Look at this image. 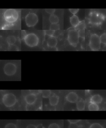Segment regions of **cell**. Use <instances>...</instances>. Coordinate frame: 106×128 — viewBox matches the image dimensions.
<instances>
[{
  "label": "cell",
  "mask_w": 106,
  "mask_h": 128,
  "mask_svg": "<svg viewBox=\"0 0 106 128\" xmlns=\"http://www.w3.org/2000/svg\"><path fill=\"white\" fill-rule=\"evenodd\" d=\"M105 16L101 13L97 12H92L89 15V23L93 25L99 26L103 23Z\"/></svg>",
  "instance_id": "1"
},
{
  "label": "cell",
  "mask_w": 106,
  "mask_h": 128,
  "mask_svg": "<svg viewBox=\"0 0 106 128\" xmlns=\"http://www.w3.org/2000/svg\"><path fill=\"white\" fill-rule=\"evenodd\" d=\"M3 18L7 22L10 24L13 23L18 20V13L15 9H7L4 12Z\"/></svg>",
  "instance_id": "2"
},
{
  "label": "cell",
  "mask_w": 106,
  "mask_h": 128,
  "mask_svg": "<svg viewBox=\"0 0 106 128\" xmlns=\"http://www.w3.org/2000/svg\"><path fill=\"white\" fill-rule=\"evenodd\" d=\"M89 46L91 50L98 51L101 48V43L100 37L95 34L91 35L89 40Z\"/></svg>",
  "instance_id": "3"
},
{
  "label": "cell",
  "mask_w": 106,
  "mask_h": 128,
  "mask_svg": "<svg viewBox=\"0 0 106 128\" xmlns=\"http://www.w3.org/2000/svg\"><path fill=\"white\" fill-rule=\"evenodd\" d=\"M79 38L80 36L77 30L75 29L69 30L68 34V40L71 45L76 47L79 42Z\"/></svg>",
  "instance_id": "4"
},
{
  "label": "cell",
  "mask_w": 106,
  "mask_h": 128,
  "mask_svg": "<svg viewBox=\"0 0 106 128\" xmlns=\"http://www.w3.org/2000/svg\"><path fill=\"white\" fill-rule=\"evenodd\" d=\"M24 40L25 44L30 47L36 46L39 42V38L36 34L33 33L25 35L24 37Z\"/></svg>",
  "instance_id": "5"
},
{
  "label": "cell",
  "mask_w": 106,
  "mask_h": 128,
  "mask_svg": "<svg viewBox=\"0 0 106 128\" xmlns=\"http://www.w3.org/2000/svg\"><path fill=\"white\" fill-rule=\"evenodd\" d=\"M2 102L7 107L14 106L17 102L16 97L12 93H8L4 95L2 98Z\"/></svg>",
  "instance_id": "6"
},
{
  "label": "cell",
  "mask_w": 106,
  "mask_h": 128,
  "mask_svg": "<svg viewBox=\"0 0 106 128\" xmlns=\"http://www.w3.org/2000/svg\"><path fill=\"white\" fill-rule=\"evenodd\" d=\"M25 23L28 27H31L35 26L38 22V18L36 14L33 13H30L25 17Z\"/></svg>",
  "instance_id": "7"
},
{
  "label": "cell",
  "mask_w": 106,
  "mask_h": 128,
  "mask_svg": "<svg viewBox=\"0 0 106 128\" xmlns=\"http://www.w3.org/2000/svg\"><path fill=\"white\" fill-rule=\"evenodd\" d=\"M3 71L6 75L8 76L14 75L17 72L16 66L13 63H7L4 66Z\"/></svg>",
  "instance_id": "8"
},
{
  "label": "cell",
  "mask_w": 106,
  "mask_h": 128,
  "mask_svg": "<svg viewBox=\"0 0 106 128\" xmlns=\"http://www.w3.org/2000/svg\"><path fill=\"white\" fill-rule=\"evenodd\" d=\"M68 102L71 103H77L78 100V96L77 94L74 92L69 93L66 97Z\"/></svg>",
  "instance_id": "9"
},
{
  "label": "cell",
  "mask_w": 106,
  "mask_h": 128,
  "mask_svg": "<svg viewBox=\"0 0 106 128\" xmlns=\"http://www.w3.org/2000/svg\"><path fill=\"white\" fill-rule=\"evenodd\" d=\"M36 96L35 94L30 93L27 95L25 98V102L28 105H33L36 101Z\"/></svg>",
  "instance_id": "10"
},
{
  "label": "cell",
  "mask_w": 106,
  "mask_h": 128,
  "mask_svg": "<svg viewBox=\"0 0 106 128\" xmlns=\"http://www.w3.org/2000/svg\"><path fill=\"white\" fill-rule=\"evenodd\" d=\"M57 40L55 37H49V38L47 40V45L49 47L53 48H55L57 44Z\"/></svg>",
  "instance_id": "11"
},
{
  "label": "cell",
  "mask_w": 106,
  "mask_h": 128,
  "mask_svg": "<svg viewBox=\"0 0 106 128\" xmlns=\"http://www.w3.org/2000/svg\"><path fill=\"white\" fill-rule=\"evenodd\" d=\"M103 98L100 94H95L91 97L90 99V103L100 104L102 102Z\"/></svg>",
  "instance_id": "12"
},
{
  "label": "cell",
  "mask_w": 106,
  "mask_h": 128,
  "mask_svg": "<svg viewBox=\"0 0 106 128\" xmlns=\"http://www.w3.org/2000/svg\"><path fill=\"white\" fill-rule=\"evenodd\" d=\"M59 100V97L56 94L51 96L49 98V102L51 106L57 105Z\"/></svg>",
  "instance_id": "13"
},
{
  "label": "cell",
  "mask_w": 106,
  "mask_h": 128,
  "mask_svg": "<svg viewBox=\"0 0 106 128\" xmlns=\"http://www.w3.org/2000/svg\"><path fill=\"white\" fill-rule=\"evenodd\" d=\"M85 104L84 100L81 99L77 101L76 103V108L77 110L82 111L85 110Z\"/></svg>",
  "instance_id": "14"
},
{
  "label": "cell",
  "mask_w": 106,
  "mask_h": 128,
  "mask_svg": "<svg viewBox=\"0 0 106 128\" xmlns=\"http://www.w3.org/2000/svg\"><path fill=\"white\" fill-rule=\"evenodd\" d=\"M70 23L72 26L75 27L77 26L80 23V21L77 16L73 15L70 18Z\"/></svg>",
  "instance_id": "15"
},
{
  "label": "cell",
  "mask_w": 106,
  "mask_h": 128,
  "mask_svg": "<svg viewBox=\"0 0 106 128\" xmlns=\"http://www.w3.org/2000/svg\"><path fill=\"white\" fill-rule=\"evenodd\" d=\"M6 42L9 45H12L16 42V38L14 36H8L6 38Z\"/></svg>",
  "instance_id": "16"
},
{
  "label": "cell",
  "mask_w": 106,
  "mask_h": 128,
  "mask_svg": "<svg viewBox=\"0 0 106 128\" xmlns=\"http://www.w3.org/2000/svg\"><path fill=\"white\" fill-rule=\"evenodd\" d=\"M90 111H98L100 110V107L98 104L95 103H90L88 107Z\"/></svg>",
  "instance_id": "17"
},
{
  "label": "cell",
  "mask_w": 106,
  "mask_h": 128,
  "mask_svg": "<svg viewBox=\"0 0 106 128\" xmlns=\"http://www.w3.org/2000/svg\"><path fill=\"white\" fill-rule=\"evenodd\" d=\"M49 20L51 24H56L59 23V19L57 16L52 14L49 16Z\"/></svg>",
  "instance_id": "18"
},
{
  "label": "cell",
  "mask_w": 106,
  "mask_h": 128,
  "mask_svg": "<svg viewBox=\"0 0 106 128\" xmlns=\"http://www.w3.org/2000/svg\"><path fill=\"white\" fill-rule=\"evenodd\" d=\"M85 24L84 21H82L80 22L78 25L77 26L75 27V30H85Z\"/></svg>",
  "instance_id": "19"
},
{
  "label": "cell",
  "mask_w": 106,
  "mask_h": 128,
  "mask_svg": "<svg viewBox=\"0 0 106 128\" xmlns=\"http://www.w3.org/2000/svg\"><path fill=\"white\" fill-rule=\"evenodd\" d=\"M41 93L42 97L44 98H49L51 96V91L49 90H42V92H41Z\"/></svg>",
  "instance_id": "20"
},
{
  "label": "cell",
  "mask_w": 106,
  "mask_h": 128,
  "mask_svg": "<svg viewBox=\"0 0 106 128\" xmlns=\"http://www.w3.org/2000/svg\"><path fill=\"white\" fill-rule=\"evenodd\" d=\"M100 39L101 41V44H103L104 45H106V34L103 33L100 36Z\"/></svg>",
  "instance_id": "21"
},
{
  "label": "cell",
  "mask_w": 106,
  "mask_h": 128,
  "mask_svg": "<svg viewBox=\"0 0 106 128\" xmlns=\"http://www.w3.org/2000/svg\"><path fill=\"white\" fill-rule=\"evenodd\" d=\"M50 30H59L60 29V26L58 24H51L50 26Z\"/></svg>",
  "instance_id": "22"
},
{
  "label": "cell",
  "mask_w": 106,
  "mask_h": 128,
  "mask_svg": "<svg viewBox=\"0 0 106 128\" xmlns=\"http://www.w3.org/2000/svg\"><path fill=\"white\" fill-rule=\"evenodd\" d=\"M8 50L10 51H18L19 50V48L15 45H9L8 47Z\"/></svg>",
  "instance_id": "23"
},
{
  "label": "cell",
  "mask_w": 106,
  "mask_h": 128,
  "mask_svg": "<svg viewBox=\"0 0 106 128\" xmlns=\"http://www.w3.org/2000/svg\"><path fill=\"white\" fill-rule=\"evenodd\" d=\"M89 128H103V127L100 124L95 123L91 124Z\"/></svg>",
  "instance_id": "24"
},
{
  "label": "cell",
  "mask_w": 106,
  "mask_h": 128,
  "mask_svg": "<svg viewBox=\"0 0 106 128\" xmlns=\"http://www.w3.org/2000/svg\"><path fill=\"white\" fill-rule=\"evenodd\" d=\"M54 33H55V31L50 30V29L49 30H46L44 31V34L45 35L48 36L49 37L53 36Z\"/></svg>",
  "instance_id": "25"
},
{
  "label": "cell",
  "mask_w": 106,
  "mask_h": 128,
  "mask_svg": "<svg viewBox=\"0 0 106 128\" xmlns=\"http://www.w3.org/2000/svg\"><path fill=\"white\" fill-rule=\"evenodd\" d=\"M4 128H17V127L14 124L9 123L5 125Z\"/></svg>",
  "instance_id": "26"
},
{
  "label": "cell",
  "mask_w": 106,
  "mask_h": 128,
  "mask_svg": "<svg viewBox=\"0 0 106 128\" xmlns=\"http://www.w3.org/2000/svg\"><path fill=\"white\" fill-rule=\"evenodd\" d=\"M48 128H60V127L59 124H57L52 123L49 126Z\"/></svg>",
  "instance_id": "27"
},
{
  "label": "cell",
  "mask_w": 106,
  "mask_h": 128,
  "mask_svg": "<svg viewBox=\"0 0 106 128\" xmlns=\"http://www.w3.org/2000/svg\"><path fill=\"white\" fill-rule=\"evenodd\" d=\"M69 128H81L80 126L76 124H70L69 126Z\"/></svg>",
  "instance_id": "28"
},
{
  "label": "cell",
  "mask_w": 106,
  "mask_h": 128,
  "mask_svg": "<svg viewBox=\"0 0 106 128\" xmlns=\"http://www.w3.org/2000/svg\"><path fill=\"white\" fill-rule=\"evenodd\" d=\"M78 33L79 34V36H80V37H81V38H85V30H79Z\"/></svg>",
  "instance_id": "29"
},
{
  "label": "cell",
  "mask_w": 106,
  "mask_h": 128,
  "mask_svg": "<svg viewBox=\"0 0 106 128\" xmlns=\"http://www.w3.org/2000/svg\"><path fill=\"white\" fill-rule=\"evenodd\" d=\"M45 10L46 13H48L51 15L54 14V13L55 12V9H45Z\"/></svg>",
  "instance_id": "30"
},
{
  "label": "cell",
  "mask_w": 106,
  "mask_h": 128,
  "mask_svg": "<svg viewBox=\"0 0 106 128\" xmlns=\"http://www.w3.org/2000/svg\"><path fill=\"white\" fill-rule=\"evenodd\" d=\"M79 10V9H69V10L70 11V12H71L72 14H74V15H75V14H76L78 12Z\"/></svg>",
  "instance_id": "31"
},
{
  "label": "cell",
  "mask_w": 106,
  "mask_h": 128,
  "mask_svg": "<svg viewBox=\"0 0 106 128\" xmlns=\"http://www.w3.org/2000/svg\"><path fill=\"white\" fill-rule=\"evenodd\" d=\"M68 122L70 124H76L80 122V120H68Z\"/></svg>",
  "instance_id": "32"
},
{
  "label": "cell",
  "mask_w": 106,
  "mask_h": 128,
  "mask_svg": "<svg viewBox=\"0 0 106 128\" xmlns=\"http://www.w3.org/2000/svg\"><path fill=\"white\" fill-rule=\"evenodd\" d=\"M26 128H36V126L34 124H30L27 126Z\"/></svg>",
  "instance_id": "33"
},
{
  "label": "cell",
  "mask_w": 106,
  "mask_h": 128,
  "mask_svg": "<svg viewBox=\"0 0 106 128\" xmlns=\"http://www.w3.org/2000/svg\"><path fill=\"white\" fill-rule=\"evenodd\" d=\"M30 91V93L33 94H35V95H36V94H38L39 93L38 90H31Z\"/></svg>",
  "instance_id": "34"
},
{
  "label": "cell",
  "mask_w": 106,
  "mask_h": 128,
  "mask_svg": "<svg viewBox=\"0 0 106 128\" xmlns=\"http://www.w3.org/2000/svg\"><path fill=\"white\" fill-rule=\"evenodd\" d=\"M36 128H44V127L43 126L42 124H40L37 126Z\"/></svg>",
  "instance_id": "35"
},
{
  "label": "cell",
  "mask_w": 106,
  "mask_h": 128,
  "mask_svg": "<svg viewBox=\"0 0 106 128\" xmlns=\"http://www.w3.org/2000/svg\"><path fill=\"white\" fill-rule=\"evenodd\" d=\"M105 46H106V45H105Z\"/></svg>",
  "instance_id": "36"
},
{
  "label": "cell",
  "mask_w": 106,
  "mask_h": 128,
  "mask_svg": "<svg viewBox=\"0 0 106 128\" xmlns=\"http://www.w3.org/2000/svg\"></svg>",
  "instance_id": "37"
},
{
  "label": "cell",
  "mask_w": 106,
  "mask_h": 128,
  "mask_svg": "<svg viewBox=\"0 0 106 128\" xmlns=\"http://www.w3.org/2000/svg\"></svg>",
  "instance_id": "38"
}]
</instances>
